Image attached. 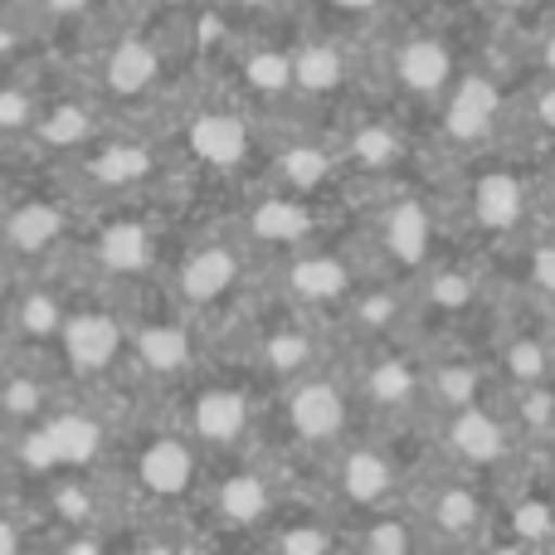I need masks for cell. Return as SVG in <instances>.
Instances as JSON below:
<instances>
[{
	"mask_svg": "<svg viewBox=\"0 0 555 555\" xmlns=\"http://www.w3.org/2000/svg\"><path fill=\"white\" fill-rule=\"evenodd\" d=\"M414 390H420V375H414L404 361H380L375 365V375H371L375 404H410Z\"/></svg>",
	"mask_w": 555,
	"mask_h": 555,
	"instance_id": "22",
	"label": "cell"
},
{
	"mask_svg": "<svg viewBox=\"0 0 555 555\" xmlns=\"http://www.w3.org/2000/svg\"><path fill=\"white\" fill-rule=\"evenodd\" d=\"M478 371H473L468 361H459V365H443L439 371V380H434V395H439L449 410H463V404H478Z\"/></svg>",
	"mask_w": 555,
	"mask_h": 555,
	"instance_id": "25",
	"label": "cell"
},
{
	"mask_svg": "<svg viewBox=\"0 0 555 555\" xmlns=\"http://www.w3.org/2000/svg\"><path fill=\"white\" fill-rule=\"evenodd\" d=\"M254 83L259 88H287L293 83V59H283V54H263V59H254Z\"/></svg>",
	"mask_w": 555,
	"mask_h": 555,
	"instance_id": "28",
	"label": "cell"
},
{
	"mask_svg": "<svg viewBox=\"0 0 555 555\" xmlns=\"http://www.w3.org/2000/svg\"><path fill=\"white\" fill-rule=\"evenodd\" d=\"M531 287H537L546 302H555V240H537L531 244Z\"/></svg>",
	"mask_w": 555,
	"mask_h": 555,
	"instance_id": "26",
	"label": "cell"
},
{
	"mask_svg": "<svg viewBox=\"0 0 555 555\" xmlns=\"http://www.w3.org/2000/svg\"><path fill=\"white\" fill-rule=\"evenodd\" d=\"M98 254H103V263L113 273H137L152 263V234H146L142 224H117V230L103 234Z\"/></svg>",
	"mask_w": 555,
	"mask_h": 555,
	"instance_id": "16",
	"label": "cell"
},
{
	"mask_svg": "<svg viewBox=\"0 0 555 555\" xmlns=\"http://www.w3.org/2000/svg\"><path fill=\"white\" fill-rule=\"evenodd\" d=\"M414 546V531L404 527H375L371 531V551H410Z\"/></svg>",
	"mask_w": 555,
	"mask_h": 555,
	"instance_id": "34",
	"label": "cell"
},
{
	"mask_svg": "<svg viewBox=\"0 0 555 555\" xmlns=\"http://www.w3.org/2000/svg\"><path fill=\"white\" fill-rule=\"evenodd\" d=\"M220 507H224V517H234V521H254V517H263V507H269V492H263L259 478H249V473H244V478L224 482Z\"/></svg>",
	"mask_w": 555,
	"mask_h": 555,
	"instance_id": "23",
	"label": "cell"
},
{
	"mask_svg": "<svg viewBox=\"0 0 555 555\" xmlns=\"http://www.w3.org/2000/svg\"><path fill=\"white\" fill-rule=\"evenodd\" d=\"M15 541H20V537L5 527V521H0V551H15Z\"/></svg>",
	"mask_w": 555,
	"mask_h": 555,
	"instance_id": "38",
	"label": "cell"
},
{
	"mask_svg": "<svg viewBox=\"0 0 555 555\" xmlns=\"http://www.w3.org/2000/svg\"><path fill=\"white\" fill-rule=\"evenodd\" d=\"M341 492L351 502H380L390 492V463L375 449H356L351 459L341 463Z\"/></svg>",
	"mask_w": 555,
	"mask_h": 555,
	"instance_id": "13",
	"label": "cell"
},
{
	"mask_svg": "<svg viewBox=\"0 0 555 555\" xmlns=\"http://www.w3.org/2000/svg\"><path fill=\"white\" fill-rule=\"evenodd\" d=\"M434 297H439L443 307L468 302V297H473V278H463V273H443V278H434Z\"/></svg>",
	"mask_w": 555,
	"mask_h": 555,
	"instance_id": "31",
	"label": "cell"
},
{
	"mask_svg": "<svg viewBox=\"0 0 555 555\" xmlns=\"http://www.w3.org/2000/svg\"><path fill=\"white\" fill-rule=\"evenodd\" d=\"M234 278V259L224 249H201L191 263L181 269V293L195 302H210L215 293H224Z\"/></svg>",
	"mask_w": 555,
	"mask_h": 555,
	"instance_id": "14",
	"label": "cell"
},
{
	"mask_svg": "<svg viewBox=\"0 0 555 555\" xmlns=\"http://www.w3.org/2000/svg\"><path fill=\"white\" fill-rule=\"evenodd\" d=\"M59 230H64V215L49 210V205H25V210L10 220V244H20V249H44V244L59 240Z\"/></svg>",
	"mask_w": 555,
	"mask_h": 555,
	"instance_id": "20",
	"label": "cell"
},
{
	"mask_svg": "<svg viewBox=\"0 0 555 555\" xmlns=\"http://www.w3.org/2000/svg\"><path fill=\"white\" fill-rule=\"evenodd\" d=\"M287 176H293V181H322L326 176V162L317 152H297V156H287Z\"/></svg>",
	"mask_w": 555,
	"mask_h": 555,
	"instance_id": "33",
	"label": "cell"
},
{
	"mask_svg": "<svg viewBox=\"0 0 555 555\" xmlns=\"http://www.w3.org/2000/svg\"><path fill=\"white\" fill-rule=\"evenodd\" d=\"M341 5H346V10H371L375 0H341Z\"/></svg>",
	"mask_w": 555,
	"mask_h": 555,
	"instance_id": "39",
	"label": "cell"
},
{
	"mask_svg": "<svg viewBox=\"0 0 555 555\" xmlns=\"http://www.w3.org/2000/svg\"><path fill=\"white\" fill-rule=\"evenodd\" d=\"M531 127L555 142V78L551 74H541V83L531 88Z\"/></svg>",
	"mask_w": 555,
	"mask_h": 555,
	"instance_id": "27",
	"label": "cell"
},
{
	"mask_svg": "<svg viewBox=\"0 0 555 555\" xmlns=\"http://www.w3.org/2000/svg\"><path fill=\"white\" fill-rule=\"evenodd\" d=\"M341 74H346V64L332 44H302L293 54V83L302 93H326V88L341 83Z\"/></svg>",
	"mask_w": 555,
	"mask_h": 555,
	"instance_id": "15",
	"label": "cell"
},
{
	"mask_svg": "<svg viewBox=\"0 0 555 555\" xmlns=\"http://www.w3.org/2000/svg\"><path fill=\"white\" fill-rule=\"evenodd\" d=\"M434 527L453 531V537H468V531H478L482 527L478 492H473L468 482H453V488H443L439 502H434Z\"/></svg>",
	"mask_w": 555,
	"mask_h": 555,
	"instance_id": "17",
	"label": "cell"
},
{
	"mask_svg": "<svg viewBox=\"0 0 555 555\" xmlns=\"http://www.w3.org/2000/svg\"><path fill=\"white\" fill-rule=\"evenodd\" d=\"M137 351H142V361L152 365V371H181V365L191 361V341H185V332H176V326H146Z\"/></svg>",
	"mask_w": 555,
	"mask_h": 555,
	"instance_id": "19",
	"label": "cell"
},
{
	"mask_svg": "<svg viewBox=\"0 0 555 555\" xmlns=\"http://www.w3.org/2000/svg\"><path fill=\"white\" fill-rule=\"evenodd\" d=\"M293 287L302 297H336L346 293V269L336 259H302L293 269Z\"/></svg>",
	"mask_w": 555,
	"mask_h": 555,
	"instance_id": "21",
	"label": "cell"
},
{
	"mask_svg": "<svg viewBox=\"0 0 555 555\" xmlns=\"http://www.w3.org/2000/svg\"><path fill=\"white\" fill-rule=\"evenodd\" d=\"M64 346H68V361H74L78 371H103V365L117 356V322L103 312L74 317V322H64Z\"/></svg>",
	"mask_w": 555,
	"mask_h": 555,
	"instance_id": "6",
	"label": "cell"
},
{
	"mask_svg": "<svg viewBox=\"0 0 555 555\" xmlns=\"http://www.w3.org/2000/svg\"><path fill=\"white\" fill-rule=\"evenodd\" d=\"M54 322H59V307L49 302V297H29V307H25V326H35V332H49Z\"/></svg>",
	"mask_w": 555,
	"mask_h": 555,
	"instance_id": "35",
	"label": "cell"
},
{
	"mask_svg": "<svg viewBox=\"0 0 555 555\" xmlns=\"http://www.w3.org/2000/svg\"><path fill=\"white\" fill-rule=\"evenodd\" d=\"M473 215H478L482 230L512 234L531 215V185L521 181V171L498 166V171H488L478 185H473Z\"/></svg>",
	"mask_w": 555,
	"mask_h": 555,
	"instance_id": "3",
	"label": "cell"
},
{
	"mask_svg": "<svg viewBox=\"0 0 555 555\" xmlns=\"http://www.w3.org/2000/svg\"><path fill=\"white\" fill-rule=\"evenodd\" d=\"M98 439H103V429H98L93 420H83V414H68V420H59L54 429L39 434V459H68V463H83L98 453Z\"/></svg>",
	"mask_w": 555,
	"mask_h": 555,
	"instance_id": "11",
	"label": "cell"
},
{
	"mask_svg": "<svg viewBox=\"0 0 555 555\" xmlns=\"http://www.w3.org/2000/svg\"><path fill=\"white\" fill-rule=\"evenodd\" d=\"M385 244L400 263H420L429 249V210L420 201H400L385 215Z\"/></svg>",
	"mask_w": 555,
	"mask_h": 555,
	"instance_id": "9",
	"label": "cell"
},
{
	"mask_svg": "<svg viewBox=\"0 0 555 555\" xmlns=\"http://www.w3.org/2000/svg\"><path fill=\"white\" fill-rule=\"evenodd\" d=\"M443 443L468 468H498V463H507L521 449V434L512 424V414H498L488 404H463V410H453Z\"/></svg>",
	"mask_w": 555,
	"mask_h": 555,
	"instance_id": "1",
	"label": "cell"
},
{
	"mask_svg": "<svg viewBox=\"0 0 555 555\" xmlns=\"http://www.w3.org/2000/svg\"><path fill=\"white\" fill-rule=\"evenodd\" d=\"M541 0H492V10H502V15H527V10H537Z\"/></svg>",
	"mask_w": 555,
	"mask_h": 555,
	"instance_id": "37",
	"label": "cell"
},
{
	"mask_svg": "<svg viewBox=\"0 0 555 555\" xmlns=\"http://www.w3.org/2000/svg\"><path fill=\"white\" fill-rule=\"evenodd\" d=\"M502 371H507L517 385H541V380H551V375H555V346H551L541 332L512 336L507 351H502Z\"/></svg>",
	"mask_w": 555,
	"mask_h": 555,
	"instance_id": "10",
	"label": "cell"
},
{
	"mask_svg": "<svg viewBox=\"0 0 555 555\" xmlns=\"http://www.w3.org/2000/svg\"><path fill=\"white\" fill-rule=\"evenodd\" d=\"M400 83L410 88V93H420V98L449 93V83H453L449 44H443V39H429V35L410 39V44L400 49Z\"/></svg>",
	"mask_w": 555,
	"mask_h": 555,
	"instance_id": "4",
	"label": "cell"
},
{
	"mask_svg": "<svg viewBox=\"0 0 555 555\" xmlns=\"http://www.w3.org/2000/svg\"><path fill=\"white\" fill-rule=\"evenodd\" d=\"M269 361L278 371H297L307 361V341L302 336H278V341H269Z\"/></svg>",
	"mask_w": 555,
	"mask_h": 555,
	"instance_id": "30",
	"label": "cell"
},
{
	"mask_svg": "<svg viewBox=\"0 0 555 555\" xmlns=\"http://www.w3.org/2000/svg\"><path fill=\"white\" fill-rule=\"evenodd\" d=\"M29 122V103L20 93H0V127H25Z\"/></svg>",
	"mask_w": 555,
	"mask_h": 555,
	"instance_id": "36",
	"label": "cell"
},
{
	"mask_svg": "<svg viewBox=\"0 0 555 555\" xmlns=\"http://www.w3.org/2000/svg\"><path fill=\"white\" fill-rule=\"evenodd\" d=\"M254 230H259L269 244H287V240H297V234H307V215L287 201H269L259 215H254Z\"/></svg>",
	"mask_w": 555,
	"mask_h": 555,
	"instance_id": "24",
	"label": "cell"
},
{
	"mask_svg": "<svg viewBox=\"0 0 555 555\" xmlns=\"http://www.w3.org/2000/svg\"><path fill=\"white\" fill-rule=\"evenodd\" d=\"M356 152H361L365 166H380V162H390L395 156V137L385 132V127H365L361 142H356Z\"/></svg>",
	"mask_w": 555,
	"mask_h": 555,
	"instance_id": "29",
	"label": "cell"
},
{
	"mask_svg": "<svg viewBox=\"0 0 555 555\" xmlns=\"http://www.w3.org/2000/svg\"><path fill=\"white\" fill-rule=\"evenodd\" d=\"M156 78V54L146 44H122L113 54V64H107V83L117 88V93H142L146 83Z\"/></svg>",
	"mask_w": 555,
	"mask_h": 555,
	"instance_id": "18",
	"label": "cell"
},
{
	"mask_svg": "<svg viewBox=\"0 0 555 555\" xmlns=\"http://www.w3.org/2000/svg\"><path fill=\"white\" fill-rule=\"evenodd\" d=\"M191 473H195V459L181 439H156L142 453V482L152 492H162V498H176V492L191 488Z\"/></svg>",
	"mask_w": 555,
	"mask_h": 555,
	"instance_id": "7",
	"label": "cell"
},
{
	"mask_svg": "<svg viewBox=\"0 0 555 555\" xmlns=\"http://www.w3.org/2000/svg\"><path fill=\"white\" fill-rule=\"evenodd\" d=\"M103 176H113V181H122V176H142L146 171V156L142 152H113V156H103Z\"/></svg>",
	"mask_w": 555,
	"mask_h": 555,
	"instance_id": "32",
	"label": "cell"
},
{
	"mask_svg": "<svg viewBox=\"0 0 555 555\" xmlns=\"http://www.w3.org/2000/svg\"><path fill=\"white\" fill-rule=\"evenodd\" d=\"M498 117H502V88L488 74H468V78H459V88H449L443 127H449L453 142H463V146L488 142L498 132Z\"/></svg>",
	"mask_w": 555,
	"mask_h": 555,
	"instance_id": "2",
	"label": "cell"
},
{
	"mask_svg": "<svg viewBox=\"0 0 555 555\" xmlns=\"http://www.w3.org/2000/svg\"><path fill=\"white\" fill-rule=\"evenodd\" d=\"M287 414H293V429L302 434V439L322 443V439H332V434H341V424H346V400H341V390H336V385L312 380V385H302V390L293 395Z\"/></svg>",
	"mask_w": 555,
	"mask_h": 555,
	"instance_id": "5",
	"label": "cell"
},
{
	"mask_svg": "<svg viewBox=\"0 0 555 555\" xmlns=\"http://www.w3.org/2000/svg\"><path fill=\"white\" fill-rule=\"evenodd\" d=\"M191 146L215 166H234L244 156V122L240 117H201L191 127Z\"/></svg>",
	"mask_w": 555,
	"mask_h": 555,
	"instance_id": "12",
	"label": "cell"
},
{
	"mask_svg": "<svg viewBox=\"0 0 555 555\" xmlns=\"http://www.w3.org/2000/svg\"><path fill=\"white\" fill-rule=\"evenodd\" d=\"M249 424V404L240 400L234 390H210L195 400V434L205 443H234Z\"/></svg>",
	"mask_w": 555,
	"mask_h": 555,
	"instance_id": "8",
	"label": "cell"
}]
</instances>
